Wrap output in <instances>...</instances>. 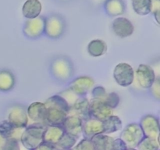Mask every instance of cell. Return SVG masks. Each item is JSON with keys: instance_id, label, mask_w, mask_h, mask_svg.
<instances>
[{"instance_id": "obj_1", "label": "cell", "mask_w": 160, "mask_h": 150, "mask_svg": "<svg viewBox=\"0 0 160 150\" xmlns=\"http://www.w3.org/2000/svg\"><path fill=\"white\" fill-rule=\"evenodd\" d=\"M112 29L117 35L123 38L132 34L134 31V27L128 19L120 17V18L116 19L113 21Z\"/></svg>"}, {"instance_id": "obj_2", "label": "cell", "mask_w": 160, "mask_h": 150, "mask_svg": "<svg viewBox=\"0 0 160 150\" xmlns=\"http://www.w3.org/2000/svg\"><path fill=\"white\" fill-rule=\"evenodd\" d=\"M42 11V4L38 0H27L22 9L23 16L28 19L38 17Z\"/></svg>"}, {"instance_id": "obj_3", "label": "cell", "mask_w": 160, "mask_h": 150, "mask_svg": "<svg viewBox=\"0 0 160 150\" xmlns=\"http://www.w3.org/2000/svg\"><path fill=\"white\" fill-rule=\"evenodd\" d=\"M47 32L52 34H59L63 28V23L62 19L56 16L50 17L45 23Z\"/></svg>"}, {"instance_id": "obj_4", "label": "cell", "mask_w": 160, "mask_h": 150, "mask_svg": "<svg viewBox=\"0 0 160 150\" xmlns=\"http://www.w3.org/2000/svg\"><path fill=\"white\" fill-rule=\"evenodd\" d=\"M105 9L109 15H120L124 11V4L122 0H107L105 4Z\"/></svg>"}, {"instance_id": "obj_5", "label": "cell", "mask_w": 160, "mask_h": 150, "mask_svg": "<svg viewBox=\"0 0 160 150\" xmlns=\"http://www.w3.org/2000/svg\"><path fill=\"white\" fill-rule=\"evenodd\" d=\"M132 5L139 15H147L151 12V0H132Z\"/></svg>"}, {"instance_id": "obj_6", "label": "cell", "mask_w": 160, "mask_h": 150, "mask_svg": "<svg viewBox=\"0 0 160 150\" xmlns=\"http://www.w3.org/2000/svg\"><path fill=\"white\" fill-rule=\"evenodd\" d=\"M44 26H45V23H44L43 18L36 17V18L31 19L27 22L26 26H25V31L30 33L38 34L43 30Z\"/></svg>"}, {"instance_id": "obj_7", "label": "cell", "mask_w": 160, "mask_h": 150, "mask_svg": "<svg viewBox=\"0 0 160 150\" xmlns=\"http://www.w3.org/2000/svg\"><path fill=\"white\" fill-rule=\"evenodd\" d=\"M151 11L155 14L156 20L159 22V0H151Z\"/></svg>"}]
</instances>
